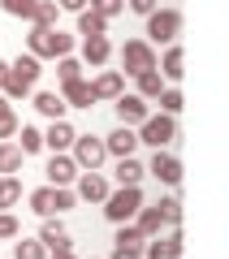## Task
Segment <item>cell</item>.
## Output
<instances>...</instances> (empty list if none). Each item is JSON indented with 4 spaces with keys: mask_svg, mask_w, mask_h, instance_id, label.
Here are the masks:
<instances>
[{
    "mask_svg": "<svg viewBox=\"0 0 229 259\" xmlns=\"http://www.w3.org/2000/svg\"><path fill=\"white\" fill-rule=\"evenodd\" d=\"M39 242H44L48 250H73L69 233H65V225L56 221V216H44V229H39Z\"/></svg>",
    "mask_w": 229,
    "mask_h": 259,
    "instance_id": "18",
    "label": "cell"
},
{
    "mask_svg": "<svg viewBox=\"0 0 229 259\" xmlns=\"http://www.w3.org/2000/svg\"><path fill=\"white\" fill-rule=\"evenodd\" d=\"M156 104H160V112H169V117H177V112H182V91H177V87H165V91L156 95Z\"/></svg>",
    "mask_w": 229,
    "mask_h": 259,
    "instance_id": "33",
    "label": "cell"
},
{
    "mask_svg": "<svg viewBox=\"0 0 229 259\" xmlns=\"http://www.w3.org/2000/svg\"><path fill=\"white\" fill-rule=\"evenodd\" d=\"M121 69L130 78L143 74V69H156V48L147 44V39H126V48H121Z\"/></svg>",
    "mask_w": 229,
    "mask_h": 259,
    "instance_id": "6",
    "label": "cell"
},
{
    "mask_svg": "<svg viewBox=\"0 0 229 259\" xmlns=\"http://www.w3.org/2000/svg\"><path fill=\"white\" fill-rule=\"evenodd\" d=\"M5 82H9V61H0V91H5Z\"/></svg>",
    "mask_w": 229,
    "mask_h": 259,
    "instance_id": "42",
    "label": "cell"
},
{
    "mask_svg": "<svg viewBox=\"0 0 229 259\" xmlns=\"http://www.w3.org/2000/svg\"><path fill=\"white\" fill-rule=\"evenodd\" d=\"M13 259H48V246L39 238H22L18 250H13Z\"/></svg>",
    "mask_w": 229,
    "mask_h": 259,
    "instance_id": "34",
    "label": "cell"
},
{
    "mask_svg": "<svg viewBox=\"0 0 229 259\" xmlns=\"http://www.w3.org/2000/svg\"><path fill=\"white\" fill-rule=\"evenodd\" d=\"M73 203H78V194H73L69 186H52V216L56 212H69Z\"/></svg>",
    "mask_w": 229,
    "mask_h": 259,
    "instance_id": "37",
    "label": "cell"
},
{
    "mask_svg": "<svg viewBox=\"0 0 229 259\" xmlns=\"http://www.w3.org/2000/svg\"><path fill=\"white\" fill-rule=\"evenodd\" d=\"M61 100L69 104V108H91V104H95V91H91L87 78H78V82H65V87H61Z\"/></svg>",
    "mask_w": 229,
    "mask_h": 259,
    "instance_id": "21",
    "label": "cell"
},
{
    "mask_svg": "<svg viewBox=\"0 0 229 259\" xmlns=\"http://www.w3.org/2000/svg\"><path fill=\"white\" fill-rule=\"evenodd\" d=\"M182 35V13L177 9H151L147 13V44H177Z\"/></svg>",
    "mask_w": 229,
    "mask_h": 259,
    "instance_id": "4",
    "label": "cell"
},
{
    "mask_svg": "<svg viewBox=\"0 0 229 259\" xmlns=\"http://www.w3.org/2000/svg\"><path fill=\"white\" fill-rule=\"evenodd\" d=\"M108 56H112L108 35H87V39H83V65L100 69V65H108Z\"/></svg>",
    "mask_w": 229,
    "mask_h": 259,
    "instance_id": "15",
    "label": "cell"
},
{
    "mask_svg": "<svg viewBox=\"0 0 229 259\" xmlns=\"http://www.w3.org/2000/svg\"><path fill=\"white\" fill-rule=\"evenodd\" d=\"M9 238H22V225L13 212H0V242H9Z\"/></svg>",
    "mask_w": 229,
    "mask_h": 259,
    "instance_id": "38",
    "label": "cell"
},
{
    "mask_svg": "<svg viewBox=\"0 0 229 259\" xmlns=\"http://www.w3.org/2000/svg\"><path fill=\"white\" fill-rule=\"evenodd\" d=\"M35 5H39V0H0V9L9 13V18H22V22H30Z\"/></svg>",
    "mask_w": 229,
    "mask_h": 259,
    "instance_id": "36",
    "label": "cell"
},
{
    "mask_svg": "<svg viewBox=\"0 0 229 259\" xmlns=\"http://www.w3.org/2000/svg\"><path fill=\"white\" fill-rule=\"evenodd\" d=\"M73 139H78V130H73L65 117H61V121H52V125L44 130V147H48V151H69V147H73Z\"/></svg>",
    "mask_w": 229,
    "mask_h": 259,
    "instance_id": "14",
    "label": "cell"
},
{
    "mask_svg": "<svg viewBox=\"0 0 229 259\" xmlns=\"http://www.w3.org/2000/svg\"><path fill=\"white\" fill-rule=\"evenodd\" d=\"M143 233H138V225L134 221H130V225H117V238H112V246H117L121 250V255H130V259H138V255H143Z\"/></svg>",
    "mask_w": 229,
    "mask_h": 259,
    "instance_id": "17",
    "label": "cell"
},
{
    "mask_svg": "<svg viewBox=\"0 0 229 259\" xmlns=\"http://www.w3.org/2000/svg\"><path fill=\"white\" fill-rule=\"evenodd\" d=\"M52 259H78L73 250H52Z\"/></svg>",
    "mask_w": 229,
    "mask_h": 259,
    "instance_id": "43",
    "label": "cell"
},
{
    "mask_svg": "<svg viewBox=\"0 0 229 259\" xmlns=\"http://www.w3.org/2000/svg\"><path fill=\"white\" fill-rule=\"evenodd\" d=\"M18 134V112H13V104L0 95V139H13Z\"/></svg>",
    "mask_w": 229,
    "mask_h": 259,
    "instance_id": "32",
    "label": "cell"
},
{
    "mask_svg": "<svg viewBox=\"0 0 229 259\" xmlns=\"http://www.w3.org/2000/svg\"><path fill=\"white\" fill-rule=\"evenodd\" d=\"M143 259H182V233H169V238H147L143 242Z\"/></svg>",
    "mask_w": 229,
    "mask_h": 259,
    "instance_id": "12",
    "label": "cell"
},
{
    "mask_svg": "<svg viewBox=\"0 0 229 259\" xmlns=\"http://www.w3.org/2000/svg\"><path fill=\"white\" fill-rule=\"evenodd\" d=\"M134 225H138V233H143V238H160V233H165L169 229V225H165V216H160V207L156 203H151V207H138V212H134Z\"/></svg>",
    "mask_w": 229,
    "mask_h": 259,
    "instance_id": "19",
    "label": "cell"
},
{
    "mask_svg": "<svg viewBox=\"0 0 229 259\" xmlns=\"http://www.w3.org/2000/svg\"><path fill=\"white\" fill-rule=\"evenodd\" d=\"M83 69H87V65L83 61H78V56H56V78H61V87L65 82H78V78H83Z\"/></svg>",
    "mask_w": 229,
    "mask_h": 259,
    "instance_id": "28",
    "label": "cell"
},
{
    "mask_svg": "<svg viewBox=\"0 0 229 259\" xmlns=\"http://www.w3.org/2000/svg\"><path fill=\"white\" fill-rule=\"evenodd\" d=\"M22 147L13 139H0V177H18L22 173Z\"/></svg>",
    "mask_w": 229,
    "mask_h": 259,
    "instance_id": "22",
    "label": "cell"
},
{
    "mask_svg": "<svg viewBox=\"0 0 229 259\" xmlns=\"http://www.w3.org/2000/svg\"><path fill=\"white\" fill-rule=\"evenodd\" d=\"M156 69H160V78H165V82H182V74H186V52H182L177 44H169L165 61H156Z\"/></svg>",
    "mask_w": 229,
    "mask_h": 259,
    "instance_id": "20",
    "label": "cell"
},
{
    "mask_svg": "<svg viewBox=\"0 0 229 259\" xmlns=\"http://www.w3.org/2000/svg\"><path fill=\"white\" fill-rule=\"evenodd\" d=\"M48 186H73V177L83 173V168L73 164V156L69 151H52V160H48Z\"/></svg>",
    "mask_w": 229,
    "mask_h": 259,
    "instance_id": "11",
    "label": "cell"
},
{
    "mask_svg": "<svg viewBox=\"0 0 229 259\" xmlns=\"http://www.w3.org/2000/svg\"><path fill=\"white\" fill-rule=\"evenodd\" d=\"M91 9L100 13V18H108V22H112L121 9H126V0H91Z\"/></svg>",
    "mask_w": 229,
    "mask_h": 259,
    "instance_id": "39",
    "label": "cell"
},
{
    "mask_svg": "<svg viewBox=\"0 0 229 259\" xmlns=\"http://www.w3.org/2000/svg\"><path fill=\"white\" fill-rule=\"evenodd\" d=\"M39 74H44V61L30 52H22L18 61H9V82H5V100H26L35 91Z\"/></svg>",
    "mask_w": 229,
    "mask_h": 259,
    "instance_id": "2",
    "label": "cell"
},
{
    "mask_svg": "<svg viewBox=\"0 0 229 259\" xmlns=\"http://www.w3.org/2000/svg\"><path fill=\"white\" fill-rule=\"evenodd\" d=\"M134 82H138V91H134V95H143L147 104H156V95L169 87L165 78H160V69H143V74H134Z\"/></svg>",
    "mask_w": 229,
    "mask_h": 259,
    "instance_id": "23",
    "label": "cell"
},
{
    "mask_svg": "<svg viewBox=\"0 0 229 259\" xmlns=\"http://www.w3.org/2000/svg\"><path fill=\"white\" fill-rule=\"evenodd\" d=\"M138 259H143V255H138Z\"/></svg>",
    "mask_w": 229,
    "mask_h": 259,
    "instance_id": "44",
    "label": "cell"
},
{
    "mask_svg": "<svg viewBox=\"0 0 229 259\" xmlns=\"http://www.w3.org/2000/svg\"><path fill=\"white\" fill-rule=\"evenodd\" d=\"M143 168L156 177V182H165V186H177V182H182V160H177L173 151H165V147H160L156 156H151V164H143Z\"/></svg>",
    "mask_w": 229,
    "mask_h": 259,
    "instance_id": "10",
    "label": "cell"
},
{
    "mask_svg": "<svg viewBox=\"0 0 229 259\" xmlns=\"http://www.w3.org/2000/svg\"><path fill=\"white\" fill-rule=\"evenodd\" d=\"M78 35H108V18H100L95 9H83L78 13Z\"/></svg>",
    "mask_w": 229,
    "mask_h": 259,
    "instance_id": "27",
    "label": "cell"
},
{
    "mask_svg": "<svg viewBox=\"0 0 229 259\" xmlns=\"http://www.w3.org/2000/svg\"><path fill=\"white\" fill-rule=\"evenodd\" d=\"M160 216H165V225L169 229H177V225H182V199H177V194H169V199H160Z\"/></svg>",
    "mask_w": 229,
    "mask_h": 259,
    "instance_id": "31",
    "label": "cell"
},
{
    "mask_svg": "<svg viewBox=\"0 0 229 259\" xmlns=\"http://www.w3.org/2000/svg\"><path fill=\"white\" fill-rule=\"evenodd\" d=\"M30 212H35V216H52V186L30 190Z\"/></svg>",
    "mask_w": 229,
    "mask_h": 259,
    "instance_id": "35",
    "label": "cell"
},
{
    "mask_svg": "<svg viewBox=\"0 0 229 259\" xmlns=\"http://www.w3.org/2000/svg\"><path fill=\"white\" fill-rule=\"evenodd\" d=\"M91 91H95V100H117V95L126 91V74H121V69H104V74H95Z\"/></svg>",
    "mask_w": 229,
    "mask_h": 259,
    "instance_id": "16",
    "label": "cell"
},
{
    "mask_svg": "<svg viewBox=\"0 0 229 259\" xmlns=\"http://www.w3.org/2000/svg\"><path fill=\"white\" fill-rule=\"evenodd\" d=\"M35 108L44 112L48 121H61V117H65V108H69V104H65V100H61V95H56V91H39V95H35Z\"/></svg>",
    "mask_w": 229,
    "mask_h": 259,
    "instance_id": "25",
    "label": "cell"
},
{
    "mask_svg": "<svg viewBox=\"0 0 229 259\" xmlns=\"http://www.w3.org/2000/svg\"><path fill=\"white\" fill-rule=\"evenodd\" d=\"M18 147H22V156H35V151H44V130L39 125H18Z\"/></svg>",
    "mask_w": 229,
    "mask_h": 259,
    "instance_id": "26",
    "label": "cell"
},
{
    "mask_svg": "<svg viewBox=\"0 0 229 259\" xmlns=\"http://www.w3.org/2000/svg\"><path fill=\"white\" fill-rule=\"evenodd\" d=\"M56 18H61V5H56V0H39L35 13H30L35 26H56Z\"/></svg>",
    "mask_w": 229,
    "mask_h": 259,
    "instance_id": "30",
    "label": "cell"
},
{
    "mask_svg": "<svg viewBox=\"0 0 229 259\" xmlns=\"http://www.w3.org/2000/svg\"><path fill=\"white\" fill-rule=\"evenodd\" d=\"M18 203H22V182L18 177H0V212H9Z\"/></svg>",
    "mask_w": 229,
    "mask_h": 259,
    "instance_id": "29",
    "label": "cell"
},
{
    "mask_svg": "<svg viewBox=\"0 0 229 259\" xmlns=\"http://www.w3.org/2000/svg\"><path fill=\"white\" fill-rule=\"evenodd\" d=\"M177 139V121L169 117V112H147V121L138 125V143H147V147H169V143Z\"/></svg>",
    "mask_w": 229,
    "mask_h": 259,
    "instance_id": "5",
    "label": "cell"
},
{
    "mask_svg": "<svg viewBox=\"0 0 229 259\" xmlns=\"http://www.w3.org/2000/svg\"><path fill=\"white\" fill-rule=\"evenodd\" d=\"M104 151H108V156H134L138 151V134H134V125H117L108 134V139H104Z\"/></svg>",
    "mask_w": 229,
    "mask_h": 259,
    "instance_id": "13",
    "label": "cell"
},
{
    "mask_svg": "<svg viewBox=\"0 0 229 259\" xmlns=\"http://www.w3.org/2000/svg\"><path fill=\"white\" fill-rule=\"evenodd\" d=\"M126 9H130V13H138V18H147V13L156 9V0H126Z\"/></svg>",
    "mask_w": 229,
    "mask_h": 259,
    "instance_id": "40",
    "label": "cell"
},
{
    "mask_svg": "<svg viewBox=\"0 0 229 259\" xmlns=\"http://www.w3.org/2000/svg\"><path fill=\"white\" fill-rule=\"evenodd\" d=\"M26 52L39 56V61L69 56V52H73V35H65L61 26H30V35H26Z\"/></svg>",
    "mask_w": 229,
    "mask_h": 259,
    "instance_id": "1",
    "label": "cell"
},
{
    "mask_svg": "<svg viewBox=\"0 0 229 259\" xmlns=\"http://www.w3.org/2000/svg\"><path fill=\"white\" fill-rule=\"evenodd\" d=\"M56 5H61L65 13H83L87 9V0H56Z\"/></svg>",
    "mask_w": 229,
    "mask_h": 259,
    "instance_id": "41",
    "label": "cell"
},
{
    "mask_svg": "<svg viewBox=\"0 0 229 259\" xmlns=\"http://www.w3.org/2000/svg\"><path fill=\"white\" fill-rule=\"evenodd\" d=\"M138 207H143V190H138V186H117V190H108V199H104V216H108L112 225H130Z\"/></svg>",
    "mask_w": 229,
    "mask_h": 259,
    "instance_id": "3",
    "label": "cell"
},
{
    "mask_svg": "<svg viewBox=\"0 0 229 259\" xmlns=\"http://www.w3.org/2000/svg\"><path fill=\"white\" fill-rule=\"evenodd\" d=\"M112 177H117V186H138V182L147 177V168L138 164L134 156H121V160H117V168H112Z\"/></svg>",
    "mask_w": 229,
    "mask_h": 259,
    "instance_id": "24",
    "label": "cell"
},
{
    "mask_svg": "<svg viewBox=\"0 0 229 259\" xmlns=\"http://www.w3.org/2000/svg\"><path fill=\"white\" fill-rule=\"evenodd\" d=\"M73 186H78L73 194H78L83 203H104V199H108V190H112V186H108V177H104L100 168H83V173L73 177Z\"/></svg>",
    "mask_w": 229,
    "mask_h": 259,
    "instance_id": "8",
    "label": "cell"
},
{
    "mask_svg": "<svg viewBox=\"0 0 229 259\" xmlns=\"http://www.w3.org/2000/svg\"><path fill=\"white\" fill-rule=\"evenodd\" d=\"M69 156H73L78 168H100L104 160H108V151H104V139H95V134H78L73 147H69Z\"/></svg>",
    "mask_w": 229,
    "mask_h": 259,
    "instance_id": "7",
    "label": "cell"
},
{
    "mask_svg": "<svg viewBox=\"0 0 229 259\" xmlns=\"http://www.w3.org/2000/svg\"><path fill=\"white\" fill-rule=\"evenodd\" d=\"M112 108H117V121H121V125H143L147 112H151V104H147L143 95H126V91H121L117 100H112Z\"/></svg>",
    "mask_w": 229,
    "mask_h": 259,
    "instance_id": "9",
    "label": "cell"
}]
</instances>
